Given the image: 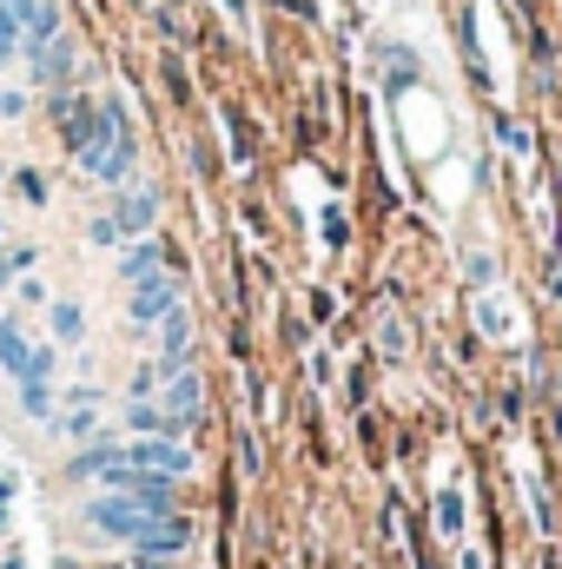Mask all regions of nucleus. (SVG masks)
<instances>
[{
    "mask_svg": "<svg viewBox=\"0 0 562 569\" xmlns=\"http://www.w3.org/2000/svg\"><path fill=\"white\" fill-rule=\"evenodd\" d=\"M13 398L33 425H53V378H13Z\"/></svg>",
    "mask_w": 562,
    "mask_h": 569,
    "instance_id": "8",
    "label": "nucleus"
},
{
    "mask_svg": "<svg viewBox=\"0 0 562 569\" xmlns=\"http://www.w3.org/2000/svg\"><path fill=\"white\" fill-rule=\"evenodd\" d=\"M60 430H67L73 443H87V437H100V405H73V411L60 418Z\"/></svg>",
    "mask_w": 562,
    "mask_h": 569,
    "instance_id": "13",
    "label": "nucleus"
},
{
    "mask_svg": "<svg viewBox=\"0 0 562 569\" xmlns=\"http://www.w3.org/2000/svg\"><path fill=\"white\" fill-rule=\"evenodd\" d=\"M7 284H13V272H7V259H0V291H7Z\"/></svg>",
    "mask_w": 562,
    "mask_h": 569,
    "instance_id": "23",
    "label": "nucleus"
},
{
    "mask_svg": "<svg viewBox=\"0 0 562 569\" xmlns=\"http://www.w3.org/2000/svg\"><path fill=\"white\" fill-rule=\"evenodd\" d=\"M47 325H53V345H80V338H87V311H80L73 298H53V305H47Z\"/></svg>",
    "mask_w": 562,
    "mask_h": 569,
    "instance_id": "10",
    "label": "nucleus"
},
{
    "mask_svg": "<svg viewBox=\"0 0 562 569\" xmlns=\"http://www.w3.org/2000/svg\"><path fill=\"white\" fill-rule=\"evenodd\" d=\"M159 259H165V246L145 232V239H127V252H120V279L133 284V279H145V272H159Z\"/></svg>",
    "mask_w": 562,
    "mask_h": 569,
    "instance_id": "9",
    "label": "nucleus"
},
{
    "mask_svg": "<svg viewBox=\"0 0 562 569\" xmlns=\"http://www.w3.org/2000/svg\"><path fill=\"white\" fill-rule=\"evenodd\" d=\"M120 457H127V443H113V437H87V443L67 457V477H73V483H80V477H107Z\"/></svg>",
    "mask_w": 562,
    "mask_h": 569,
    "instance_id": "7",
    "label": "nucleus"
},
{
    "mask_svg": "<svg viewBox=\"0 0 562 569\" xmlns=\"http://www.w3.org/2000/svg\"><path fill=\"white\" fill-rule=\"evenodd\" d=\"M53 358H60V345H27V365L13 378H53Z\"/></svg>",
    "mask_w": 562,
    "mask_h": 569,
    "instance_id": "14",
    "label": "nucleus"
},
{
    "mask_svg": "<svg viewBox=\"0 0 562 569\" xmlns=\"http://www.w3.org/2000/svg\"><path fill=\"white\" fill-rule=\"evenodd\" d=\"M0 259H7V272H33V266H40L33 246H13V252H0Z\"/></svg>",
    "mask_w": 562,
    "mask_h": 569,
    "instance_id": "17",
    "label": "nucleus"
},
{
    "mask_svg": "<svg viewBox=\"0 0 562 569\" xmlns=\"http://www.w3.org/2000/svg\"><path fill=\"white\" fill-rule=\"evenodd\" d=\"M20 53V13H13V0H0V67Z\"/></svg>",
    "mask_w": 562,
    "mask_h": 569,
    "instance_id": "15",
    "label": "nucleus"
},
{
    "mask_svg": "<svg viewBox=\"0 0 562 569\" xmlns=\"http://www.w3.org/2000/svg\"><path fill=\"white\" fill-rule=\"evenodd\" d=\"M0 569H27V563H20V557H7V563H0Z\"/></svg>",
    "mask_w": 562,
    "mask_h": 569,
    "instance_id": "24",
    "label": "nucleus"
},
{
    "mask_svg": "<svg viewBox=\"0 0 562 569\" xmlns=\"http://www.w3.org/2000/svg\"><path fill=\"white\" fill-rule=\"evenodd\" d=\"M185 543H192V523H185V517L172 510V517H152V523H145L140 543H133V557H165V563H172V557H179Z\"/></svg>",
    "mask_w": 562,
    "mask_h": 569,
    "instance_id": "6",
    "label": "nucleus"
},
{
    "mask_svg": "<svg viewBox=\"0 0 562 569\" xmlns=\"http://www.w3.org/2000/svg\"><path fill=\"white\" fill-rule=\"evenodd\" d=\"M127 463H140V470H165V477H185V470H192V450L172 443V437H133V443H127Z\"/></svg>",
    "mask_w": 562,
    "mask_h": 569,
    "instance_id": "5",
    "label": "nucleus"
},
{
    "mask_svg": "<svg viewBox=\"0 0 562 569\" xmlns=\"http://www.w3.org/2000/svg\"><path fill=\"white\" fill-rule=\"evenodd\" d=\"M159 391V365H145V371H133V391L127 398H152Z\"/></svg>",
    "mask_w": 562,
    "mask_h": 569,
    "instance_id": "19",
    "label": "nucleus"
},
{
    "mask_svg": "<svg viewBox=\"0 0 562 569\" xmlns=\"http://www.w3.org/2000/svg\"><path fill=\"white\" fill-rule=\"evenodd\" d=\"M0 523H7V477H0Z\"/></svg>",
    "mask_w": 562,
    "mask_h": 569,
    "instance_id": "22",
    "label": "nucleus"
},
{
    "mask_svg": "<svg viewBox=\"0 0 562 569\" xmlns=\"http://www.w3.org/2000/svg\"><path fill=\"white\" fill-rule=\"evenodd\" d=\"M7 186H13V199H20V206H47V172H40V166H13V172H7Z\"/></svg>",
    "mask_w": 562,
    "mask_h": 569,
    "instance_id": "11",
    "label": "nucleus"
},
{
    "mask_svg": "<svg viewBox=\"0 0 562 569\" xmlns=\"http://www.w3.org/2000/svg\"><path fill=\"white\" fill-rule=\"evenodd\" d=\"M113 226H120V239H145V232L159 226V192L127 179V186L113 192Z\"/></svg>",
    "mask_w": 562,
    "mask_h": 569,
    "instance_id": "2",
    "label": "nucleus"
},
{
    "mask_svg": "<svg viewBox=\"0 0 562 569\" xmlns=\"http://www.w3.org/2000/svg\"><path fill=\"white\" fill-rule=\"evenodd\" d=\"M80 517H87V530H100V537H113V543H127V550L140 543V530L152 523L140 503H133V497H120V490L87 497V503H80Z\"/></svg>",
    "mask_w": 562,
    "mask_h": 569,
    "instance_id": "1",
    "label": "nucleus"
},
{
    "mask_svg": "<svg viewBox=\"0 0 562 569\" xmlns=\"http://www.w3.org/2000/svg\"><path fill=\"white\" fill-rule=\"evenodd\" d=\"M172 305H179V279H172V272H145V279H133L127 318H133V325H159Z\"/></svg>",
    "mask_w": 562,
    "mask_h": 569,
    "instance_id": "4",
    "label": "nucleus"
},
{
    "mask_svg": "<svg viewBox=\"0 0 562 569\" xmlns=\"http://www.w3.org/2000/svg\"><path fill=\"white\" fill-rule=\"evenodd\" d=\"M199 405H205V385H199V371L185 365V371H172V378H159V411L172 418V425H199Z\"/></svg>",
    "mask_w": 562,
    "mask_h": 569,
    "instance_id": "3",
    "label": "nucleus"
},
{
    "mask_svg": "<svg viewBox=\"0 0 562 569\" xmlns=\"http://www.w3.org/2000/svg\"><path fill=\"white\" fill-rule=\"evenodd\" d=\"M13 291H20V298H27V305H47V284L33 279V272H20V284H13Z\"/></svg>",
    "mask_w": 562,
    "mask_h": 569,
    "instance_id": "20",
    "label": "nucleus"
},
{
    "mask_svg": "<svg viewBox=\"0 0 562 569\" xmlns=\"http://www.w3.org/2000/svg\"><path fill=\"white\" fill-rule=\"evenodd\" d=\"M87 239H93L100 252H107V246H120V226H113V212H100V219L87 226Z\"/></svg>",
    "mask_w": 562,
    "mask_h": 569,
    "instance_id": "16",
    "label": "nucleus"
},
{
    "mask_svg": "<svg viewBox=\"0 0 562 569\" xmlns=\"http://www.w3.org/2000/svg\"><path fill=\"white\" fill-rule=\"evenodd\" d=\"M27 113V93L20 87H0V120H20Z\"/></svg>",
    "mask_w": 562,
    "mask_h": 569,
    "instance_id": "18",
    "label": "nucleus"
},
{
    "mask_svg": "<svg viewBox=\"0 0 562 569\" xmlns=\"http://www.w3.org/2000/svg\"><path fill=\"white\" fill-rule=\"evenodd\" d=\"M20 365H27V331H20V325H13V318H0V371H7V378H13V371H20Z\"/></svg>",
    "mask_w": 562,
    "mask_h": 569,
    "instance_id": "12",
    "label": "nucleus"
},
{
    "mask_svg": "<svg viewBox=\"0 0 562 569\" xmlns=\"http://www.w3.org/2000/svg\"><path fill=\"white\" fill-rule=\"evenodd\" d=\"M127 569H165V557H133Z\"/></svg>",
    "mask_w": 562,
    "mask_h": 569,
    "instance_id": "21",
    "label": "nucleus"
},
{
    "mask_svg": "<svg viewBox=\"0 0 562 569\" xmlns=\"http://www.w3.org/2000/svg\"><path fill=\"white\" fill-rule=\"evenodd\" d=\"M60 569H80V563H60Z\"/></svg>",
    "mask_w": 562,
    "mask_h": 569,
    "instance_id": "25",
    "label": "nucleus"
}]
</instances>
